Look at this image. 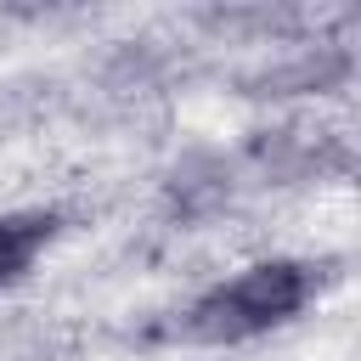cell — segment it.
Masks as SVG:
<instances>
[{
    "mask_svg": "<svg viewBox=\"0 0 361 361\" xmlns=\"http://www.w3.org/2000/svg\"><path fill=\"white\" fill-rule=\"evenodd\" d=\"M316 293V276L305 259H254L243 265L237 276H226L220 288L197 293L186 310H180V338L186 344H243V338H259L282 322H293Z\"/></svg>",
    "mask_w": 361,
    "mask_h": 361,
    "instance_id": "1",
    "label": "cell"
},
{
    "mask_svg": "<svg viewBox=\"0 0 361 361\" xmlns=\"http://www.w3.org/2000/svg\"><path fill=\"white\" fill-rule=\"evenodd\" d=\"M51 237H56V214H45V209H6L0 214V288L28 276L34 259L51 248Z\"/></svg>",
    "mask_w": 361,
    "mask_h": 361,
    "instance_id": "2",
    "label": "cell"
}]
</instances>
